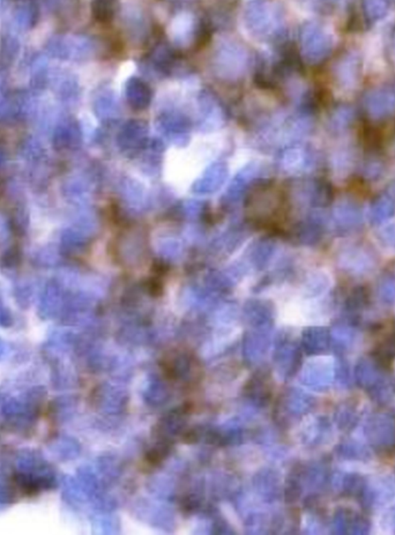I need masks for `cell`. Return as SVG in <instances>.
I'll return each instance as SVG.
<instances>
[{
  "mask_svg": "<svg viewBox=\"0 0 395 535\" xmlns=\"http://www.w3.org/2000/svg\"><path fill=\"white\" fill-rule=\"evenodd\" d=\"M336 44L333 32L319 22H307L300 28V52L309 64H319L332 52Z\"/></svg>",
  "mask_w": 395,
  "mask_h": 535,
  "instance_id": "cell-1",
  "label": "cell"
},
{
  "mask_svg": "<svg viewBox=\"0 0 395 535\" xmlns=\"http://www.w3.org/2000/svg\"><path fill=\"white\" fill-rule=\"evenodd\" d=\"M244 22L247 30L257 37L276 34V18L265 0H251L244 11Z\"/></svg>",
  "mask_w": 395,
  "mask_h": 535,
  "instance_id": "cell-2",
  "label": "cell"
},
{
  "mask_svg": "<svg viewBox=\"0 0 395 535\" xmlns=\"http://www.w3.org/2000/svg\"><path fill=\"white\" fill-rule=\"evenodd\" d=\"M367 111L374 118H381L395 110V90L378 89L367 94Z\"/></svg>",
  "mask_w": 395,
  "mask_h": 535,
  "instance_id": "cell-3",
  "label": "cell"
},
{
  "mask_svg": "<svg viewBox=\"0 0 395 535\" xmlns=\"http://www.w3.org/2000/svg\"><path fill=\"white\" fill-rule=\"evenodd\" d=\"M215 65L222 70L223 73H237L243 68L247 61V55L240 46L235 44H224L218 51Z\"/></svg>",
  "mask_w": 395,
  "mask_h": 535,
  "instance_id": "cell-4",
  "label": "cell"
},
{
  "mask_svg": "<svg viewBox=\"0 0 395 535\" xmlns=\"http://www.w3.org/2000/svg\"><path fill=\"white\" fill-rule=\"evenodd\" d=\"M125 96L127 102L137 110H142L152 101V90L142 79L131 78L125 85Z\"/></svg>",
  "mask_w": 395,
  "mask_h": 535,
  "instance_id": "cell-5",
  "label": "cell"
},
{
  "mask_svg": "<svg viewBox=\"0 0 395 535\" xmlns=\"http://www.w3.org/2000/svg\"><path fill=\"white\" fill-rule=\"evenodd\" d=\"M360 73V59L355 53H349L339 61L336 68V77L341 86L351 89L355 87Z\"/></svg>",
  "mask_w": 395,
  "mask_h": 535,
  "instance_id": "cell-6",
  "label": "cell"
},
{
  "mask_svg": "<svg viewBox=\"0 0 395 535\" xmlns=\"http://www.w3.org/2000/svg\"><path fill=\"white\" fill-rule=\"evenodd\" d=\"M176 61V55L173 50L166 44L156 46L152 53L153 66L155 70L162 73L169 72L170 68H173Z\"/></svg>",
  "mask_w": 395,
  "mask_h": 535,
  "instance_id": "cell-7",
  "label": "cell"
},
{
  "mask_svg": "<svg viewBox=\"0 0 395 535\" xmlns=\"http://www.w3.org/2000/svg\"><path fill=\"white\" fill-rule=\"evenodd\" d=\"M160 128L171 135H183L189 128V121L183 115L168 113L160 116Z\"/></svg>",
  "mask_w": 395,
  "mask_h": 535,
  "instance_id": "cell-8",
  "label": "cell"
},
{
  "mask_svg": "<svg viewBox=\"0 0 395 535\" xmlns=\"http://www.w3.org/2000/svg\"><path fill=\"white\" fill-rule=\"evenodd\" d=\"M363 10L367 20L380 21L387 17L389 3L388 0H363Z\"/></svg>",
  "mask_w": 395,
  "mask_h": 535,
  "instance_id": "cell-9",
  "label": "cell"
},
{
  "mask_svg": "<svg viewBox=\"0 0 395 535\" xmlns=\"http://www.w3.org/2000/svg\"><path fill=\"white\" fill-rule=\"evenodd\" d=\"M92 12L96 21L110 22L116 12V0H93Z\"/></svg>",
  "mask_w": 395,
  "mask_h": 535,
  "instance_id": "cell-10",
  "label": "cell"
},
{
  "mask_svg": "<svg viewBox=\"0 0 395 535\" xmlns=\"http://www.w3.org/2000/svg\"><path fill=\"white\" fill-rule=\"evenodd\" d=\"M351 117H353V111L347 109V108H340L339 110L336 111V114L333 116V123L338 125V128H343L345 125L349 123Z\"/></svg>",
  "mask_w": 395,
  "mask_h": 535,
  "instance_id": "cell-11",
  "label": "cell"
},
{
  "mask_svg": "<svg viewBox=\"0 0 395 535\" xmlns=\"http://www.w3.org/2000/svg\"><path fill=\"white\" fill-rule=\"evenodd\" d=\"M393 50H394V55H395V36H394V41H393Z\"/></svg>",
  "mask_w": 395,
  "mask_h": 535,
  "instance_id": "cell-12",
  "label": "cell"
}]
</instances>
